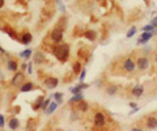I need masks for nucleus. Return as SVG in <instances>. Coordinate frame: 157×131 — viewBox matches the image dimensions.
I'll return each instance as SVG.
<instances>
[{"mask_svg": "<svg viewBox=\"0 0 157 131\" xmlns=\"http://www.w3.org/2000/svg\"><path fill=\"white\" fill-rule=\"evenodd\" d=\"M53 54L60 63H66L68 60V58H70V45L56 43V46L53 47Z\"/></svg>", "mask_w": 157, "mask_h": 131, "instance_id": "1", "label": "nucleus"}, {"mask_svg": "<svg viewBox=\"0 0 157 131\" xmlns=\"http://www.w3.org/2000/svg\"><path fill=\"white\" fill-rule=\"evenodd\" d=\"M119 68H121L122 74H134L136 71V62L131 57H126L121 60Z\"/></svg>", "mask_w": 157, "mask_h": 131, "instance_id": "2", "label": "nucleus"}, {"mask_svg": "<svg viewBox=\"0 0 157 131\" xmlns=\"http://www.w3.org/2000/svg\"><path fill=\"white\" fill-rule=\"evenodd\" d=\"M135 62H136V70L141 72L147 71L149 68V66H151V60H149V58L147 55H139Z\"/></svg>", "mask_w": 157, "mask_h": 131, "instance_id": "3", "label": "nucleus"}, {"mask_svg": "<svg viewBox=\"0 0 157 131\" xmlns=\"http://www.w3.org/2000/svg\"><path fill=\"white\" fill-rule=\"evenodd\" d=\"M93 123L97 129H104L107 123V118L104 112H97L93 117Z\"/></svg>", "mask_w": 157, "mask_h": 131, "instance_id": "4", "label": "nucleus"}, {"mask_svg": "<svg viewBox=\"0 0 157 131\" xmlns=\"http://www.w3.org/2000/svg\"><path fill=\"white\" fill-rule=\"evenodd\" d=\"M12 85L16 88H20L21 85L25 83V74L24 72H20V71H16L15 72V76L12 77Z\"/></svg>", "mask_w": 157, "mask_h": 131, "instance_id": "5", "label": "nucleus"}, {"mask_svg": "<svg viewBox=\"0 0 157 131\" xmlns=\"http://www.w3.org/2000/svg\"><path fill=\"white\" fill-rule=\"evenodd\" d=\"M50 39L53 41L54 43H60L63 39V30L59 29V28H55V29L50 33Z\"/></svg>", "mask_w": 157, "mask_h": 131, "instance_id": "6", "label": "nucleus"}, {"mask_svg": "<svg viewBox=\"0 0 157 131\" xmlns=\"http://www.w3.org/2000/svg\"><path fill=\"white\" fill-rule=\"evenodd\" d=\"M144 123H145V127H147V129H149V130L157 129V117H156V115H148V117H145Z\"/></svg>", "mask_w": 157, "mask_h": 131, "instance_id": "7", "label": "nucleus"}, {"mask_svg": "<svg viewBox=\"0 0 157 131\" xmlns=\"http://www.w3.org/2000/svg\"><path fill=\"white\" fill-rule=\"evenodd\" d=\"M58 84H59V79L58 77H53V76H49L45 79V85L49 89H54L58 87Z\"/></svg>", "mask_w": 157, "mask_h": 131, "instance_id": "8", "label": "nucleus"}, {"mask_svg": "<svg viewBox=\"0 0 157 131\" xmlns=\"http://www.w3.org/2000/svg\"><path fill=\"white\" fill-rule=\"evenodd\" d=\"M153 34H155L153 32H143L141 36H140V38L138 39V45H145L153 37Z\"/></svg>", "mask_w": 157, "mask_h": 131, "instance_id": "9", "label": "nucleus"}, {"mask_svg": "<svg viewBox=\"0 0 157 131\" xmlns=\"http://www.w3.org/2000/svg\"><path fill=\"white\" fill-rule=\"evenodd\" d=\"M143 93H144V85H141V84L135 85V87L131 89V95L134 96V97H141Z\"/></svg>", "mask_w": 157, "mask_h": 131, "instance_id": "10", "label": "nucleus"}, {"mask_svg": "<svg viewBox=\"0 0 157 131\" xmlns=\"http://www.w3.org/2000/svg\"><path fill=\"white\" fill-rule=\"evenodd\" d=\"M20 41H21V43L22 45H30L32 43V41H33V36H32V33H29V32H24L21 34V37H20Z\"/></svg>", "mask_w": 157, "mask_h": 131, "instance_id": "11", "label": "nucleus"}, {"mask_svg": "<svg viewBox=\"0 0 157 131\" xmlns=\"http://www.w3.org/2000/svg\"><path fill=\"white\" fill-rule=\"evenodd\" d=\"M118 92H119V85H115V84H110L105 88V93L107 96H115Z\"/></svg>", "mask_w": 157, "mask_h": 131, "instance_id": "12", "label": "nucleus"}, {"mask_svg": "<svg viewBox=\"0 0 157 131\" xmlns=\"http://www.w3.org/2000/svg\"><path fill=\"white\" fill-rule=\"evenodd\" d=\"M46 62V58H45V54L42 53V51H36V54H34V63L37 64H42Z\"/></svg>", "mask_w": 157, "mask_h": 131, "instance_id": "13", "label": "nucleus"}, {"mask_svg": "<svg viewBox=\"0 0 157 131\" xmlns=\"http://www.w3.org/2000/svg\"><path fill=\"white\" fill-rule=\"evenodd\" d=\"M1 30H3V32H5V33L8 34L9 37H11L12 39H16V41H17V39H20L19 34H17V33H16V30H15V29H12V28H9V26H5V28H3Z\"/></svg>", "mask_w": 157, "mask_h": 131, "instance_id": "14", "label": "nucleus"}, {"mask_svg": "<svg viewBox=\"0 0 157 131\" xmlns=\"http://www.w3.org/2000/svg\"><path fill=\"white\" fill-rule=\"evenodd\" d=\"M7 68H8V71H11V72H16L19 70V63H17V60L8 59V62H7Z\"/></svg>", "mask_w": 157, "mask_h": 131, "instance_id": "15", "label": "nucleus"}, {"mask_svg": "<svg viewBox=\"0 0 157 131\" xmlns=\"http://www.w3.org/2000/svg\"><path fill=\"white\" fill-rule=\"evenodd\" d=\"M68 26V19H67V16H62L59 20H58V22H56V28H59V29H62L63 32H64V29Z\"/></svg>", "mask_w": 157, "mask_h": 131, "instance_id": "16", "label": "nucleus"}, {"mask_svg": "<svg viewBox=\"0 0 157 131\" xmlns=\"http://www.w3.org/2000/svg\"><path fill=\"white\" fill-rule=\"evenodd\" d=\"M76 109H77L80 113H87L88 110H89V105H88V102H85L84 100H81V101L77 102Z\"/></svg>", "mask_w": 157, "mask_h": 131, "instance_id": "17", "label": "nucleus"}, {"mask_svg": "<svg viewBox=\"0 0 157 131\" xmlns=\"http://www.w3.org/2000/svg\"><path fill=\"white\" fill-rule=\"evenodd\" d=\"M34 89V84L33 83H30V81H25L24 84L20 87V92H22V93H25V92H32Z\"/></svg>", "mask_w": 157, "mask_h": 131, "instance_id": "18", "label": "nucleus"}, {"mask_svg": "<svg viewBox=\"0 0 157 131\" xmlns=\"http://www.w3.org/2000/svg\"><path fill=\"white\" fill-rule=\"evenodd\" d=\"M77 57L78 58H84L85 60H88V58H89V49H88V47H85V46H83L80 50L77 51Z\"/></svg>", "mask_w": 157, "mask_h": 131, "instance_id": "19", "label": "nucleus"}, {"mask_svg": "<svg viewBox=\"0 0 157 131\" xmlns=\"http://www.w3.org/2000/svg\"><path fill=\"white\" fill-rule=\"evenodd\" d=\"M8 127H9L11 130L19 129V127H20V121H19V118H16V117H12V118L8 121Z\"/></svg>", "mask_w": 157, "mask_h": 131, "instance_id": "20", "label": "nucleus"}, {"mask_svg": "<svg viewBox=\"0 0 157 131\" xmlns=\"http://www.w3.org/2000/svg\"><path fill=\"white\" fill-rule=\"evenodd\" d=\"M43 100H45V97L43 96H38V97L36 98V101L32 104V108H33V110H38V109H41V106H42V104H43Z\"/></svg>", "mask_w": 157, "mask_h": 131, "instance_id": "21", "label": "nucleus"}, {"mask_svg": "<svg viewBox=\"0 0 157 131\" xmlns=\"http://www.w3.org/2000/svg\"><path fill=\"white\" fill-rule=\"evenodd\" d=\"M84 37H85L87 39H89L90 42H94V41L97 39V33H96L94 30L90 29V30H87V32L84 33Z\"/></svg>", "mask_w": 157, "mask_h": 131, "instance_id": "22", "label": "nucleus"}, {"mask_svg": "<svg viewBox=\"0 0 157 131\" xmlns=\"http://www.w3.org/2000/svg\"><path fill=\"white\" fill-rule=\"evenodd\" d=\"M56 108H58V102H50V105L47 106V109L45 110V113H46L47 115H50V114H53V113L55 112Z\"/></svg>", "mask_w": 157, "mask_h": 131, "instance_id": "23", "label": "nucleus"}, {"mask_svg": "<svg viewBox=\"0 0 157 131\" xmlns=\"http://www.w3.org/2000/svg\"><path fill=\"white\" fill-rule=\"evenodd\" d=\"M81 100H84V96L80 93H76V95H73L72 97L70 98V104H77L78 101H81Z\"/></svg>", "mask_w": 157, "mask_h": 131, "instance_id": "24", "label": "nucleus"}, {"mask_svg": "<svg viewBox=\"0 0 157 131\" xmlns=\"http://www.w3.org/2000/svg\"><path fill=\"white\" fill-rule=\"evenodd\" d=\"M81 70H83V64H81L78 60L75 62L73 66H72V72H73V74H75V75H78V74L81 72Z\"/></svg>", "mask_w": 157, "mask_h": 131, "instance_id": "25", "label": "nucleus"}, {"mask_svg": "<svg viewBox=\"0 0 157 131\" xmlns=\"http://www.w3.org/2000/svg\"><path fill=\"white\" fill-rule=\"evenodd\" d=\"M88 87H89L88 84H84V83H81V84H78V85H76V87H73L72 89H71V93L76 95V93H80L83 88H88Z\"/></svg>", "mask_w": 157, "mask_h": 131, "instance_id": "26", "label": "nucleus"}, {"mask_svg": "<svg viewBox=\"0 0 157 131\" xmlns=\"http://www.w3.org/2000/svg\"><path fill=\"white\" fill-rule=\"evenodd\" d=\"M20 57L24 58V59H29V58L32 57V50L28 49V50H24V51H21V53H20Z\"/></svg>", "mask_w": 157, "mask_h": 131, "instance_id": "27", "label": "nucleus"}, {"mask_svg": "<svg viewBox=\"0 0 157 131\" xmlns=\"http://www.w3.org/2000/svg\"><path fill=\"white\" fill-rule=\"evenodd\" d=\"M78 117H80V112H78L76 108L72 109V113H71V121H77Z\"/></svg>", "mask_w": 157, "mask_h": 131, "instance_id": "28", "label": "nucleus"}, {"mask_svg": "<svg viewBox=\"0 0 157 131\" xmlns=\"http://www.w3.org/2000/svg\"><path fill=\"white\" fill-rule=\"evenodd\" d=\"M54 98H55V101L58 102V105H60L63 102V93H60V92H58L54 95Z\"/></svg>", "mask_w": 157, "mask_h": 131, "instance_id": "29", "label": "nucleus"}, {"mask_svg": "<svg viewBox=\"0 0 157 131\" xmlns=\"http://www.w3.org/2000/svg\"><path fill=\"white\" fill-rule=\"evenodd\" d=\"M135 33H136V28H135V26H132L131 29H130L128 32H127L126 37H127V38H131V37H134V36H135Z\"/></svg>", "mask_w": 157, "mask_h": 131, "instance_id": "30", "label": "nucleus"}, {"mask_svg": "<svg viewBox=\"0 0 157 131\" xmlns=\"http://www.w3.org/2000/svg\"><path fill=\"white\" fill-rule=\"evenodd\" d=\"M50 98H46V100H43V104H42V106H41V109H42L43 110V112H45V110L47 109V106H49L50 105Z\"/></svg>", "mask_w": 157, "mask_h": 131, "instance_id": "31", "label": "nucleus"}, {"mask_svg": "<svg viewBox=\"0 0 157 131\" xmlns=\"http://www.w3.org/2000/svg\"><path fill=\"white\" fill-rule=\"evenodd\" d=\"M155 29H156V28L152 26L151 24H149V25H145L144 28H143V32H155Z\"/></svg>", "mask_w": 157, "mask_h": 131, "instance_id": "32", "label": "nucleus"}, {"mask_svg": "<svg viewBox=\"0 0 157 131\" xmlns=\"http://www.w3.org/2000/svg\"><path fill=\"white\" fill-rule=\"evenodd\" d=\"M85 75H87V71H85V70H81V72H80V76H78V81H80V83H83V81L85 80Z\"/></svg>", "mask_w": 157, "mask_h": 131, "instance_id": "33", "label": "nucleus"}, {"mask_svg": "<svg viewBox=\"0 0 157 131\" xmlns=\"http://www.w3.org/2000/svg\"><path fill=\"white\" fill-rule=\"evenodd\" d=\"M5 125V118H4V115L3 114H0V129H3Z\"/></svg>", "mask_w": 157, "mask_h": 131, "instance_id": "34", "label": "nucleus"}, {"mask_svg": "<svg viewBox=\"0 0 157 131\" xmlns=\"http://www.w3.org/2000/svg\"><path fill=\"white\" fill-rule=\"evenodd\" d=\"M151 25H152V26H155V28H157V16H156V17H153V19H152Z\"/></svg>", "mask_w": 157, "mask_h": 131, "instance_id": "35", "label": "nucleus"}, {"mask_svg": "<svg viewBox=\"0 0 157 131\" xmlns=\"http://www.w3.org/2000/svg\"><path fill=\"white\" fill-rule=\"evenodd\" d=\"M56 4L59 5V8H60V11H62V12H64V11H66V9H64V7H63V4H62V3H60V0H56Z\"/></svg>", "mask_w": 157, "mask_h": 131, "instance_id": "36", "label": "nucleus"}, {"mask_svg": "<svg viewBox=\"0 0 157 131\" xmlns=\"http://www.w3.org/2000/svg\"><path fill=\"white\" fill-rule=\"evenodd\" d=\"M138 110H140V108H139V106H135V108H132V110L130 112V115H131V114H134V113H136Z\"/></svg>", "mask_w": 157, "mask_h": 131, "instance_id": "37", "label": "nucleus"}, {"mask_svg": "<svg viewBox=\"0 0 157 131\" xmlns=\"http://www.w3.org/2000/svg\"><path fill=\"white\" fill-rule=\"evenodd\" d=\"M128 106H130V108H135V106H136V104H135V102H130V104H128Z\"/></svg>", "mask_w": 157, "mask_h": 131, "instance_id": "38", "label": "nucleus"}, {"mask_svg": "<svg viewBox=\"0 0 157 131\" xmlns=\"http://www.w3.org/2000/svg\"><path fill=\"white\" fill-rule=\"evenodd\" d=\"M28 68V66H26V63H24L22 66H21V70H26Z\"/></svg>", "mask_w": 157, "mask_h": 131, "instance_id": "39", "label": "nucleus"}, {"mask_svg": "<svg viewBox=\"0 0 157 131\" xmlns=\"http://www.w3.org/2000/svg\"><path fill=\"white\" fill-rule=\"evenodd\" d=\"M5 0H0V8H3V5H4Z\"/></svg>", "mask_w": 157, "mask_h": 131, "instance_id": "40", "label": "nucleus"}, {"mask_svg": "<svg viewBox=\"0 0 157 131\" xmlns=\"http://www.w3.org/2000/svg\"><path fill=\"white\" fill-rule=\"evenodd\" d=\"M132 130H134V131H141L140 127H132Z\"/></svg>", "mask_w": 157, "mask_h": 131, "instance_id": "41", "label": "nucleus"}, {"mask_svg": "<svg viewBox=\"0 0 157 131\" xmlns=\"http://www.w3.org/2000/svg\"><path fill=\"white\" fill-rule=\"evenodd\" d=\"M0 53H3V54H5V50H4V49H3V47H1V45H0Z\"/></svg>", "mask_w": 157, "mask_h": 131, "instance_id": "42", "label": "nucleus"}, {"mask_svg": "<svg viewBox=\"0 0 157 131\" xmlns=\"http://www.w3.org/2000/svg\"><path fill=\"white\" fill-rule=\"evenodd\" d=\"M156 62H157V54H156Z\"/></svg>", "mask_w": 157, "mask_h": 131, "instance_id": "43", "label": "nucleus"}, {"mask_svg": "<svg viewBox=\"0 0 157 131\" xmlns=\"http://www.w3.org/2000/svg\"><path fill=\"white\" fill-rule=\"evenodd\" d=\"M156 33H157V28H156Z\"/></svg>", "mask_w": 157, "mask_h": 131, "instance_id": "44", "label": "nucleus"}]
</instances>
